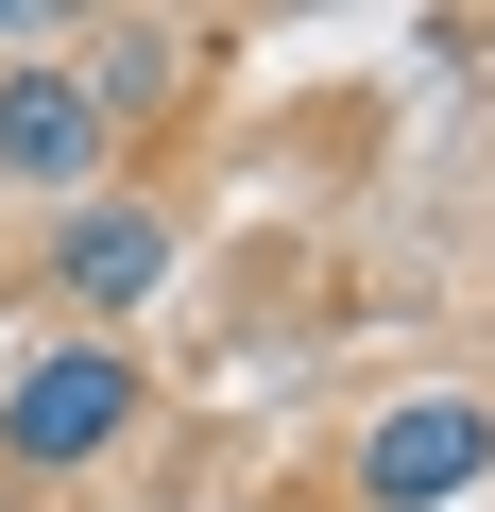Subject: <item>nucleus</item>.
<instances>
[{"label":"nucleus","mask_w":495,"mask_h":512,"mask_svg":"<svg viewBox=\"0 0 495 512\" xmlns=\"http://www.w3.org/2000/svg\"><path fill=\"white\" fill-rule=\"evenodd\" d=\"M137 410H154L137 342H35L18 393H0V478H86V461L137 444Z\"/></svg>","instance_id":"nucleus-1"},{"label":"nucleus","mask_w":495,"mask_h":512,"mask_svg":"<svg viewBox=\"0 0 495 512\" xmlns=\"http://www.w3.org/2000/svg\"><path fill=\"white\" fill-rule=\"evenodd\" d=\"M154 274H171V205H154V188H86V205H52V291L86 308V342H120V325L154 308Z\"/></svg>","instance_id":"nucleus-2"},{"label":"nucleus","mask_w":495,"mask_h":512,"mask_svg":"<svg viewBox=\"0 0 495 512\" xmlns=\"http://www.w3.org/2000/svg\"><path fill=\"white\" fill-rule=\"evenodd\" d=\"M495 478V410L478 393H393L376 427H359V495L376 512H461Z\"/></svg>","instance_id":"nucleus-3"},{"label":"nucleus","mask_w":495,"mask_h":512,"mask_svg":"<svg viewBox=\"0 0 495 512\" xmlns=\"http://www.w3.org/2000/svg\"><path fill=\"white\" fill-rule=\"evenodd\" d=\"M0 188H18V205H86L103 188V103H86L69 52L0 69Z\"/></svg>","instance_id":"nucleus-4"},{"label":"nucleus","mask_w":495,"mask_h":512,"mask_svg":"<svg viewBox=\"0 0 495 512\" xmlns=\"http://www.w3.org/2000/svg\"><path fill=\"white\" fill-rule=\"evenodd\" d=\"M69 69H86L103 137H120V120H154V103L188 86V35H171V18H86V35H69Z\"/></svg>","instance_id":"nucleus-5"}]
</instances>
